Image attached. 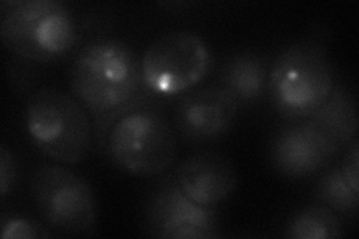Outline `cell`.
I'll return each instance as SVG.
<instances>
[{
	"mask_svg": "<svg viewBox=\"0 0 359 239\" xmlns=\"http://www.w3.org/2000/svg\"><path fill=\"white\" fill-rule=\"evenodd\" d=\"M71 90L93 120L95 141L104 153L107 136L118 118L159 104L145 86L141 57L125 41L96 38L76 51L69 69Z\"/></svg>",
	"mask_w": 359,
	"mask_h": 239,
	"instance_id": "cell-1",
	"label": "cell"
},
{
	"mask_svg": "<svg viewBox=\"0 0 359 239\" xmlns=\"http://www.w3.org/2000/svg\"><path fill=\"white\" fill-rule=\"evenodd\" d=\"M30 193L36 210L51 229L67 235H87L95 231V193L72 169L41 165L30 177Z\"/></svg>",
	"mask_w": 359,
	"mask_h": 239,
	"instance_id": "cell-7",
	"label": "cell"
},
{
	"mask_svg": "<svg viewBox=\"0 0 359 239\" xmlns=\"http://www.w3.org/2000/svg\"><path fill=\"white\" fill-rule=\"evenodd\" d=\"M53 233L45 224L18 215H2L4 239H42L51 238Z\"/></svg>",
	"mask_w": 359,
	"mask_h": 239,
	"instance_id": "cell-16",
	"label": "cell"
},
{
	"mask_svg": "<svg viewBox=\"0 0 359 239\" xmlns=\"http://www.w3.org/2000/svg\"><path fill=\"white\" fill-rule=\"evenodd\" d=\"M289 239H335L343 236L341 220L323 203H311L292 215L286 224Z\"/></svg>",
	"mask_w": 359,
	"mask_h": 239,
	"instance_id": "cell-14",
	"label": "cell"
},
{
	"mask_svg": "<svg viewBox=\"0 0 359 239\" xmlns=\"http://www.w3.org/2000/svg\"><path fill=\"white\" fill-rule=\"evenodd\" d=\"M341 150L310 118L287 121L269 142V161L290 179L309 178L328 169Z\"/></svg>",
	"mask_w": 359,
	"mask_h": 239,
	"instance_id": "cell-9",
	"label": "cell"
},
{
	"mask_svg": "<svg viewBox=\"0 0 359 239\" xmlns=\"http://www.w3.org/2000/svg\"><path fill=\"white\" fill-rule=\"evenodd\" d=\"M240 108L238 100L220 84L190 90L175 107V133L189 144L216 141L231 132Z\"/></svg>",
	"mask_w": 359,
	"mask_h": 239,
	"instance_id": "cell-10",
	"label": "cell"
},
{
	"mask_svg": "<svg viewBox=\"0 0 359 239\" xmlns=\"http://www.w3.org/2000/svg\"><path fill=\"white\" fill-rule=\"evenodd\" d=\"M18 178V163L14 153L2 144L0 146V196L5 199L14 189Z\"/></svg>",
	"mask_w": 359,
	"mask_h": 239,
	"instance_id": "cell-17",
	"label": "cell"
},
{
	"mask_svg": "<svg viewBox=\"0 0 359 239\" xmlns=\"http://www.w3.org/2000/svg\"><path fill=\"white\" fill-rule=\"evenodd\" d=\"M314 196L327 205L339 217H356L359 208V191L353 190L341 174L340 166H330L314 186Z\"/></svg>",
	"mask_w": 359,
	"mask_h": 239,
	"instance_id": "cell-15",
	"label": "cell"
},
{
	"mask_svg": "<svg viewBox=\"0 0 359 239\" xmlns=\"http://www.w3.org/2000/svg\"><path fill=\"white\" fill-rule=\"evenodd\" d=\"M161 6H165L166 9H174V8H177V9H180L182 11L183 8H189V6H192V4H189V2H168V4H161Z\"/></svg>",
	"mask_w": 359,
	"mask_h": 239,
	"instance_id": "cell-19",
	"label": "cell"
},
{
	"mask_svg": "<svg viewBox=\"0 0 359 239\" xmlns=\"http://www.w3.org/2000/svg\"><path fill=\"white\" fill-rule=\"evenodd\" d=\"M174 179L184 195L205 208H217L237 190L238 178L226 157L201 151L175 168Z\"/></svg>",
	"mask_w": 359,
	"mask_h": 239,
	"instance_id": "cell-11",
	"label": "cell"
},
{
	"mask_svg": "<svg viewBox=\"0 0 359 239\" xmlns=\"http://www.w3.org/2000/svg\"><path fill=\"white\" fill-rule=\"evenodd\" d=\"M212 64L208 43L190 30L163 33L141 57L145 86L159 100L190 92L211 72Z\"/></svg>",
	"mask_w": 359,
	"mask_h": 239,
	"instance_id": "cell-6",
	"label": "cell"
},
{
	"mask_svg": "<svg viewBox=\"0 0 359 239\" xmlns=\"http://www.w3.org/2000/svg\"><path fill=\"white\" fill-rule=\"evenodd\" d=\"M339 145L340 150L358 138L359 116L356 97L349 87L335 84L327 100L309 117Z\"/></svg>",
	"mask_w": 359,
	"mask_h": 239,
	"instance_id": "cell-13",
	"label": "cell"
},
{
	"mask_svg": "<svg viewBox=\"0 0 359 239\" xmlns=\"http://www.w3.org/2000/svg\"><path fill=\"white\" fill-rule=\"evenodd\" d=\"M341 174L347 183L356 191H359V139H353L346 148V154L340 165Z\"/></svg>",
	"mask_w": 359,
	"mask_h": 239,
	"instance_id": "cell-18",
	"label": "cell"
},
{
	"mask_svg": "<svg viewBox=\"0 0 359 239\" xmlns=\"http://www.w3.org/2000/svg\"><path fill=\"white\" fill-rule=\"evenodd\" d=\"M269 63L266 57L255 51L231 54L219 72V84L231 92L240 107H252L268 95Z\"/></svg>",
	"mask_w": 359,
	"mask_h": 239,
	"instance_id": "cell-12",
	"label": "cell"
},
{
	"mask_svg": "<svg viewBox=\"0 0 359 239\" xmlns=\"http://www.w3.org/2000/svg\"><path fill=\"white\" fill-rule=\"evenodd\" d=\"M334 86V67L322 33L287 45L269 64L268 97L287 121L309 118Z\"/></svg>",
	"mask_w": 359,
	"mask_h": 239,
	"instance_id": "cell-2",
	"label": "cell"
},
{
	"mask_svg": "<svg viewBox=\"0 0 359 239\" xmlns=\"http://www.w3.org/2000/svg\"><path fill=\"white\" fill-rule=\"evenodd\" d=\"M145 227L151 236L162 239H208L219 236L220 220L216 208L189 199L171 175L151 193Z\"/></svg>",
	"mask_w": 359,
	"mask_h": 239,
	"instance_id": "cell-8",
	"label": "cell"
},
{
	"mask_svg": "<svg viewBox=\"0 0 359 239\" xmlns=\"http://www.w3.org/2000/svg\"><path fill=\"white\" fill-rule=\"evenodd\" d=\"M104 154L130 175H162L175 162L177 133L156 108L135 109L112 124Z\"/></svg>",
	"mask_w": 359,
	"mask_h": 239,
	"instance_id": "cell-5",
	"label": "cell"
},
{
	"mask_svg": "<svg viewBox=\"0 0 359 239\" xmlns=\"http://www.w3.org/2000/svg\"><path fill=\"white\" fill-rule=\"evenodd\" d=\"M25 121L33 145L59 163H80L92 148L93 123L80 102L62 90L42 87L32 93Z\"/></svg>",
	"mask_w": 359,
	"mask_h": 239,
	"instance_id": "cell-4",
	"label": "cell"
},
{
	"mask_svg": "<svg viewBox=\"0 0 359 239\" xmlns=\"http://www.w3.org/2000/svg\"><path fill=\"white\" fill-rule=\"evenodd\" d=\"M0 38L21 62L53 63L72 53L80 29L60 0H5L0 5Z\"/></svg>",
	"mask_w": 359,
	"mask_h": 239,
	"instance_id": "cell-3",
	"label": "cell"
}]
</instances>
